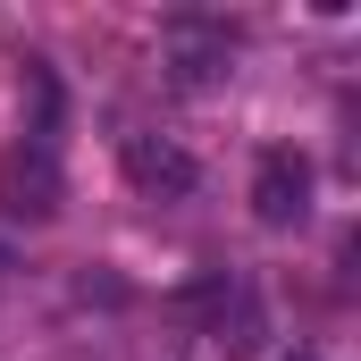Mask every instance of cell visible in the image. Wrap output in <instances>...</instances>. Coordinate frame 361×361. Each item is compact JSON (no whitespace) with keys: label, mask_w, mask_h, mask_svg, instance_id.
<instances>
[{"label":"cell","mask_w":361,"mask_h":361,"mask_svg":"<svg viewBox=\"0 0 361 361\" xmlns=\"http://www.w3.org/2000/svg\"><path fill=\"white\" fill-rule=\"evenodd\" d=\"M59 193H68V177H59V85H51V68H34V126L0 160V210L8 219H51Z\"/></svg>","instance_id":"obj_1"},{"label":"cell","mask_w":361,"mask_h":361,"mask_svg":"<svg viewBox=\"0 0 361 361\" xmlns=\"http://www.w3.org/2000/svg\"><path fill=\"white\" fill-rule=\"evenodd\" d=\"M118 169L135 193H152V202H185L193 185H202V160L185 152L177 135H152V126H135V135H118Z\"/></svg>","instance_id":"obj_2"},{"label":"cell","mask_w":361,"mask_h":361,"mask_svg":"<svg viewBox=\"0 0 361 361\" xmlns=\"http://www.w3.org/2000/svg\"><path fill=\"white\" fill-rule=\"evenodd\" d=\"M160 51H169V76H177L185 92H219L235 76V34L210 25V17H177V25L160 34Z\"/></svg>","instance_id":"obj_3"},{"label":"cell","mask_w":361,"mask_h":361,"mask_svg":"<svg viewBox=\"0 0 361 361\" xmlns=\"http://www.w3.org/2000/svg\"><path fill=\"white\" fill-rule=\"evenodd\" d=\"M252 219L261 227H302L311 219V160L294 143H277L252 160Z\"/></svg>","instance_id":"obj_4"},{"label":"cell","mask_w":361,"mask_h":361,"mask_svg":"<svg viewBox=\"0 0 361 361\" xmlns=\"http://www.w3.org/2000/svg\"><path fill=\"white\" fill-rule=\"evenodd\" d=\"M286 361H319V353H286Z\"/></svg>","instance_id":"obj_5"}]
</instances>
